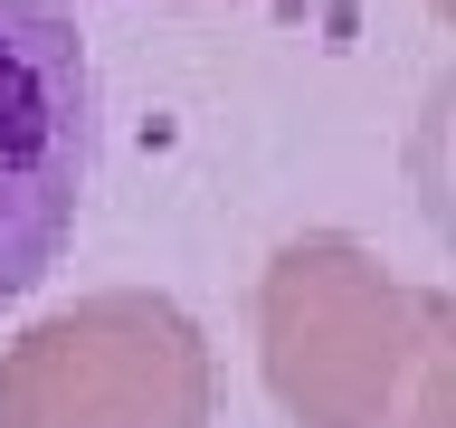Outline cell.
I'll return each instance as SVG.
<instances>
[{
  "label": "cell",
  "instance_id": "3957f363",
  "mask_svg": "<svg viewBox=\"0 0 456 428\" xmlns=\"http://www.w3.org/2000/svg\"><path fill=\"white\" fill-rule=\"evenodd\" d=\"M95 181V57L67 0H0V305L77 238Z\"/></svg>",
  "mask_w": 456,
  "mask_h": 428
},
{
  "label": "cell",
  "instance_id": "6da1fadb",
  "mask_svg": "<svg viewBox=\"0 0 456 428\" xmlns=\"http://www.w3.org/2000/svg\"><path fill=\"white\" fill-rule=\"evenodd\" d=\"M256 371L295 428H456V305L305 228L256 267Z\"/></svg>",
  "mask_w": 456,
  "mask_h": 428
},
{
  "label": "cell",
  "instance_id": "7a4b0ae2",
  "mask_svg": "<svg viewBox=\"0 0 456 428\" xmlns=\"http://www.w3.org/2000/svg\"><path fill=\"white\" fill-rule=\"evenodd\" d=\"M219 362L191 305L105 285L0 342V428H209Z\"/></svg>",
  "mask_w": 456,
  "mask_h": 428
}]
</instances>
